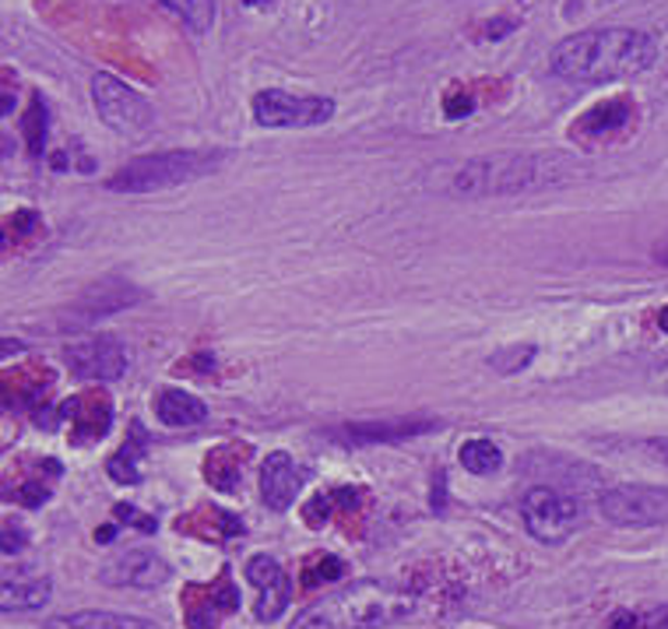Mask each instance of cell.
<instances>
[{"label":"cell","instance_id":"obj_28","mask_svg":"<svg viewBox=\"0 0 668 629\" xmlns=\"http://www.w3.org/2000/svg\"><path fill=\"white\" fill-rule=\"evenodd\" d=\"M531 359H535V345H510V348L493 351L490 366H493L499 377H514V373H521Z\"/></svg>","mask_w":668,"mask_h":629},{"label":"cell","instance_id":"obj_27","mask_svg":"<svg viewBox=\"0 0 668 629\" xmlns=\"http://www.w3.org/2000/svg\"><path fill=\"white\" fill-rule=\"evenodd\" d=\"M359 499V493L356 489H334V493H324V496H313V503L307 506V525L310 528H321V525H327V514H331V506L338 503V506H352Z\"/></svg>","mask_w":668,"mask_h":629},{"label":"cell","instance_id":"obj_26","mask_svg":"<svg viewBox=\"0 0 668 629\" xmlns=\"http://www.w3.org/2000/svg\"><path fill=\"white\" fill-rule=\"evenodd\" d=\"M504 465V454H499L496 443L490 440H468L461 447V468L472 474H493Z\"/></svg>","mask_w":668,"mask_h":629},{"label":"cell","instance_id":"obj_2","mask_svg":"<svg viewBox=\"0 0 668 629\" xmlns=\"http://www.w3.org/2000/svg\"><path fill=\"white\" fill-rule=\"evenodd\" d=\"M577 173V165L559 156L539 151H499L465 162L450 176V194L458 197H499V194H528L542 187H564Z\"/></svg>","mask_w":668,"mask_h":629},{"label":"cell","instance_id":"obj_20","mask_svg":"<svg viewBox=\"0 0 668 629\" xmlns=\"http://www.w3.org/2000/svg\"><path fill=\"white\" fill-rule=\"evenodd\" d=\"M156 416L162 425H173V429H184V425H201L208 419V405L197 402L194 394L180 391V387H165L156 397Z\"/></svg>","mask_w":668,"mask_h":629},{"label":"cell","instance_id":"obj_7","mask_svg":"<svg viewBox=\"0 0 668 629\" xmlns=\"http://www.w3.org/2000/svg\"><path fill=\"white\" fill-rule=\"evenodd\" d=\"M334 116L327 96H296L285 88H264L253 96V120L261 127H321Z\"/></svg>","mask_w":668,"mask_h":629},{"label":"cell","instance_id":"obj_42","mask_svg":"<svg viewBox=\"0 0 668 629\" xmlns=\"http://www.w3.org/2000/svg\"><path fill=\"white\" fill-rule=\"evenodd\" d=\"M22 345L18 342H4V356H11V351H18Z\"/></svg>","mask_w":668,"mask_h":629},{"label":"cell","instance_id":"obj_23","mask_svg":"<svg viewBox=\"0 0 668 629\" xmlns=\"http://www.w3.org/2000/svg\"><path fill=\"white\" fill-rule=\"evenodd\" d=\"M205 525H197V520H176V528H184V531H190V534H201V539H236V534H243V520L236 517V514H225V510H215V506H211V510H205Z\"/></svg>","mask_w":668,"mask_h":629},{"label":"cell","instance_id":"obj_21","mask_svg":"<svg viewBox=\"0 0 668 629\" xmlns=\"http://www.w3.org/2000/svg\"><path fill=\"white\" fill-rule=\"evenodd\" d=\"M47 629H159L141 616H120V612H74L47 622Z\"/></svg>","mask_w":668,"mask_h":629},{"label":"cell","instance_id":"obj_38","mask_svg":"<svg viewBox=\"0 0 668 629\" xmlns=\"http://www.w3.org/2000/svg\"><path fill=\"white\" fill-rule=\"evenodd\" d=\"M433 506H436V510H444V471L436 474V493H433Z\"/></svg>","mask_w":668,"mask_h":629},{"label":"cell","instance_id":"obj_3","mask_svg":"<svg viewBox=\"0 0 668 629\" xmlns=\"http://www.w3.org/2000/svg\"><path fill=\"white\" fill-rule=\"evenodd\" d=\"M416 608L412 594L384 580H356L310 608H302L293 629H381Z\"/></svg>","mask_w":668,"mask_h":629},{"label":"cell","instance_id":"obj_29","mask_svg":"<svg viewBox=\"0 0 668 629\" xmlns=\"http://www.w3.org/2000/svg\"><path fill=\"white\" fill-rule=\"evenodd\" d=\"M345 570V563L338 556H327V552H321V556L307 559V566H302V584L307 588H317L321 580H338Z\"/></svg>","mask_w":668,"mask_h":629},{"label":"cell","instance_id":"obj_15","mask_svg":"<svg viewBox=\"0 0 668 629\" xmlns=\"http://www.w3.org/2000/svg\"><path fill=\"white\" fill-rule=\"evenodd\" d=\"M0 602L4 612H36L50 602V577L25 570V566H14L4 570V588H0Z\"/></svg>","mask_w":668,"mask_h":629},{"label":"cell","instance_id":"obj_39","mask_svg":"<svg viewBox=\"0 0 668 629\" xmlns=\"http://www.w3.org/2000/svg\"><path fill=\"white\" fill-rule=\"evenodd\" d=\"M651 451H655L661 461L668 465V436H661V440H651Z\"/></svg>","mask_w":668,"mask_h":629},{"label":"cell","instance_id":"obj_6","mask_svg":"<svg viewBox=\"0 0 668 629\" xmlns=\"http://www.w3.org/2000/svg\"><path fill=\"white\" fill-rule=\"evenodd\" d=\"M521 517L531 539H539L545 545H564L581 528L584 506L581 499L556 493V489H531L521 499Z\"/></svg>","mask_w":668,"mask_h":629},{"label":"cell","instance_id":"obj_12","mask_svg":"<svg viewBox=\"0 0 668 629\" xmlns=\"http://www.w3.org/2000/svg\"><path fill=\"white\" fill-rule=\"evenodd\" d=\"M60 419L71 422V440L78 447H88V443H99L113 425V405L106 394L96 391H85V394H74L67 397L64 405L57 408Z\"/></svg>","mask_w":668,"mask_h":629},{"label":"cell","instance_id":"obj_34","mask_svg":"<svg viewBox=\"0 0 668 629\" xmlns=\"http://www.w3.org/2000/svg\"><path fill=\"white\" fill-rule=\"evenodd\" d=\"M514 28H518V22H514V18H493V22H485L479 33L490 39V42H496V39H507Z\"/></svg>","mask_w":668,"mask_h":629},{"label":"cell","instance_id":"obj_14","mask_svg":"<svg viewBox=\"0 0 668 629\" xmlns=\"http://www.w3.org/2000/svg\"><path fill=\"white\" fill-rule=\"evenodd\" d=\"M302 482H307V468L296 465L293 457L275 451L264 457V468H261V499L268 510L285 514L288 506L296 503Z\"/></svg>","mask_w":668,"mask_h":629},{"label":"cell","instance_id":"obj_41","mask_svg":"<svg viewBox=\"0 0 668 629\" xmlns=\"http://www.w3.org/2000/svg\"><path fill=\"white\" fill-rule=\"evenodd\" d=\"M655 257L661 260V264H668V243H665V247H658V250H655Z\"/></svg>","mask_w":668,"mask_h":629},{"label":"cell","instance_id":"obj_43","mask_svg":"<svg viewBox=\"0 0 668 629\" xmlns=\"http://www.w3.org/2000/svg\"><path fill=\"white\" fill-rule=\"evenodd\" d=\"M658 324H661V328H665V331H668V306H665V310H661V313H658Z\"/></svg>","mask_w":668,"mask_h":629},{"label":"cell","instance_id":"obj_17","mask_svg":"<svg viewBox=\"0 0 668 629\" xmlns=\"http://www.w3.org/2000/svg\"><path fill=\"white\" fill-rule=\"evenodd\" d=\"M138 299H141V293L127 282H102L96 288H88V293L74 303L71 313H74V324H85V320H99L106 313H116Z\"/></svg>","mask_w":668,"mask_h":629},{"label":"cell","instance_id":"obj_4","mask_svg":"<svg viewBox=\"0 0 668 629\" xmlns=\"http://www.w3.org/2000/svg\"><path fill=\"white\" fill-rule=\"evenodd\" d=\"M222 165V151H159V156H141L106 180V187L116 194H148L165 190L176 183H190Z\"/></svg>","mask_w":668,"mask_h":629},{"label":"cell","instance_id":"obj_45","mask_svg":"<svg viewBox=\"0 0 668 629\" xmlns=\"http://www.w3.org/2000/svg\"><path fill=\"white\" fill-rule=\"evenodd\" d=\"M665 383H668V370H665Z\"/></svg>","mask_w":668,"mask_h":629},{"label":"cell","instance_id":"obj_32","mask_svg":"<svg viewBox=\"0 0 668 629\" xmlns=\"http://www.w3.org/2000/svg\"><path fill=\"white\" fill-rule=\"evenodd\" d=\"M33 229H39V214H36V211L22 208V211L11 214V222H8V233H11V236H28Z\"/></svg>","mask_w":668,"mask_h":629},{"label":"cell","instance_id":"obj_10","mask_svg":"<svg viewBox=\"0 0 668 629\" xmlns=\"http://www.w3.org/2000/svg\"><path fill=\"white\" fill-rule=\"evenodd\" d=\"M239 608V591L230 570H222L211 584H190L184 591V619L190 629H215L230 612Z\"/></svg>","mask_w":668,"mask_h":629},{"label":"cell","instance_id":"obj_31","mask_svg":"<svg viewBox=\"0 0 668 629\" xmlns=\"http://www.w3.org/2000/svg\"><path fill=\"white\" fill-rule=\"evenodd\" d=\"M472 110H475V99L468 96V91H450V96L444 99V116H447V120L468 116Z\"/></svg>","mask_w":668,"mask_h":629},{"label":"cell","instance_id":"obj_44","mask_svg":"<svg viewBox=\"0 0 668 629\" xmlns=\"http://www.w3.org/2000/svg\"><path fill=\"white\" fill-rule=\"evenodd\" d=\"M243 4H250V8H264V4H271V0H243Z\"/></svg>","mask_w":668,"mask_h":629},{"label":"cell","instance_id":"obj_40","mask_svg":"<svg viewBox=\"0 0 668 629\" xmlns=\"http://www.w3.org/2000/svg\"><path fill=\"white\" fill-rule=\"evenodd\" d=\"M96 539H99V542H113V539H116V531H113V528H99V531H96Z\"/></svg>","mask_w":668,"mask_h":629},{"label":"cell","instance_id":"obj_13","mask_svg":"<svg viewBox=\"0 0 668 629\" xmlns=\"http://www.w3.org/2000/svg\"><path fill=\"white\" fill-rule=\"evenodd\" d=\"M247 580L257 588V619L275 622L282 612L293 602V580L271 556H253L247 563Z\"/></svg>","mask_w":668,"mask_h":629},{"label":"cell","instance_id":"obj_37","mask_svg":"<svg viewBox=\"0 0 668 629\" xmlns=\"http://www.w3.org/2000/svg\"><path fill=\"white\" fill-rule=\"evenodd\" d=\"M14 74H11V67H4V106H0V113L4 116H11V110H14V102H18V96H14Z\"/></svg>","mask_w":668,"mask_h":629},{"label":"cell","instance_id":"obj_1","mask_svg":"<svg viewBox=\"0 0 668 629\" xmlns=\"http://www.w3.org/2000/svg\"><path fill=\"white\" fill-rule=\"evenodd\" d=\"M658 60L655 36L641 28H591L553 50V74L573 85H605L647 71Z\"/></svg>","mask_w":668,"mask_h":629},{"label":"cell","instance_id":"obj_36","mask_svg":"<svg viewBox=\"0 0 668 629\" xmlns=\"http://www.w3.org/2000/svg\"><path fill=\"white\" fill-rule=\"evenodd\" d=\"M636 629H668V605L647 612V616H636Z\"/></svg>","mask_w":668,"mask_h":629},{"label":"cell","instance_id":"obj_35","mask_svg":"<svg viewBox=\"0 0 668 629\" xmlns=\"http://www.w3.org/2000/svg\"><path fill=\"white\" fill-rule=\"evenodd\" d=\"M25 545V531H22V525L18 520H8L4 525V552L11 556V552H18Z\"/></svg>","mask_w":668,"mask_h":629},{"label":"cell","instance_id":"obj_16","mask_svg":"<svg viewBox=\"0 0 668 629\" xmlns=\"http://www.w3.org/2000/svg\"><path fill=\"white\" fill-rule=\"evenodd\" d=\"M440 422L436 419H394V422H352L342 429L345 443H398V440H412L422 433H433Z\"/></svg>","mask_w":668,"mask_h":629},{"label":"cell","instance_id":"obj_30","mask_svg":"<svg viewBox=\"0 0 668 629\" xmlns=\"http://www.w3.org/2000/svg\"><path fill=\"white\" fill-rule=\"evenodd\" d=\"M8 496L14 499V503H22V506H39V503H47L50 499V489L47 485H36V482H25V485H18V489H8Z\"/></svg>","mask_w":668,"mask_h":629},{"label":"cell","instance_id":"obj_9","mask_svg":"<svg viewBox=\"0 0 668 629\" xmlns=\"http://www.w3.org/2000/svg\"><path fill=\"white\" fill-rule=\"evenodd\" d=\"M64 362L74 377L96 380V383H110L127 373V351L110 334H96V337H88V342L67 345Z\"/></svg>","mask_w":668,"mask_h":629},{"label":"cell","instance_id":"obj_5","mask_svg":"<svg viewBox=\"0 0 668 629\" xmlns=\"http://www.w3.org/2000/svg\"><path fill=\"white\" fill-rule=\"evenodd\" d=\"M92 102H96V113L102 116V124L124 137H145L151 124H156V113H151V106L141 91L106 71H99L92 78Z\"/></svg>","mask_w":668,"mask_h":629},{"label":"cell","instance_id":"obj_18","mask_svg":"<svg viewBox=\"0 0 668 629\" xmlns=\"http://www.w3.org/2000/svg\"><path fill=\"white\" fill-rule=\"evenodd\" d=\"M633 102L630 99H605L598 106H591V110L573 124V134L584 137V141H598L605 134H616L622 127L633 124Z\"/></svg>","mask_w":668,"mask_h":629},{"label":"cell","instance_id":"obj_22","mask_svg":"<svg viewBox=\"0 0 668 629\" xmlns=\"http://www.w3.org/2000/svg\"><path fill=\"white\" fill-rule=\"evenodd\" d=\"M141 454H145V433H141V425L134 422V425H131V443H127V447H120V451L110 457V465H106L110 479H113V482H124V485L141 482V471H138V457H141Z\"/></svg>","mask_w":668,"mask_h":629},{"label":"cell","instance_id":"obj_8","mask_svg":"<svg viewBox=\"0 0 668 629\" xmlns=\"http://www.w3.org/2000/svg\"><path fill=\"white\" fill-rule=\"evenodd\" d=\"M598 510L619 528H655L668 520V489L658 485H613L598 499Z\"/></svg>","mask_w":668,"mask_h":629},{"label":"cell","instance_id":"obj_33","mask_svg":"<svg viewBox=\"0 0 668 629\" xmlns=\"http://www.w3.org/2000/svg\"><path fill=\"white\" fill-rule=\"evenodd\" d=\"M113 514H116L120 520H127V525L141 528V531H156V517H145V514H138V510H134V506H127V503H120Z\"/></svg>","mask_w":668,"mask_h":629},{"label":"cell","instance_id":"obj_25","mask_svg":"<svg viewBox=\"0 0 668 629\" xmlns=\"http://www.w3.org/2000/svg\"><path fill=\"white\" fill-rule=\"evenodd\" d=\"M22 131H25L28 151L39 159L42 151H47V134H50V110H47V99L42 96H33V106H28V113L22 120Z\"/></svg>","mask_w":668,"mask_h":629},{"label":"cell","instance_id":"obj_11","mask_svg":"<svg viewBox=\"0 0 668 629\" xmlns=\"http://www.w3.org/2000/svg\"><path fill=\"white\" fill-rule=\"evenodd\" d=\"M99 580L110 588L148 591V588H159L170 580V566H165L162 556H156V552H148V548H127V552H116L113 559L102 563Z\"/></svg>","mask_w":668,"mask_h":629},{"label":"cell","instance_id":"obj_19","mask_svg":"<svg viewBox=\"0 0 668 629\" xmlns=\"http://www.w3.org/2000/svg\"><path fill=\"white\" fill-rule=\"evenodd\" d=\"M250 447H236V443H222V447L208 451L205 457V482L219 493H236L243 482V468H247Z\"/></svg>","mask_w":668,"mask_h":629},{"label":"cell","instance_id":"obj_24","mask_svg":"<svg viewBox=\"0 0 668 629\" xmlns=\"http://www.w3.org/2000/svg\"><path fill=\"white\" fill-rule=\"evenodd\" d=\"M162 8H170L190 33H208L215 25V0H159Z\"/></svg>","mask_w":668,"mask_h":629}]
</instances>
